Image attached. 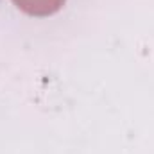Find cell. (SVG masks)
<instances>
[{"instance_id":"6da1fadb","label":"cell","mask_w":154,"mask_h":154,"mask_svg":"<svg viewBox=\"0 0 154 154\" xmlns=\"http://www.w3.org/2000/svg\"><path fill=\"white\" fill-rule=\"evenodd\" d=\"M16 7L32 16H48L59 11L66 0H13Z\"/></svg>"}]
</instances>
